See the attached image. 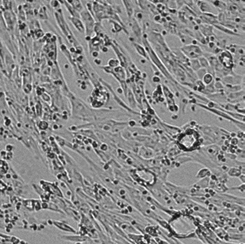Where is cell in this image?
I'll list each match as a JSON object with an SVG mask.
<instances>
[{"instance_id":"6da1fadb","label":"cell","mask_w":245,"mask_h":244,"mask_svg":"<svg viewBox=\"0 0 245 244\" xmlns=\"http://www.w3.org/2000/svg\"><path fill=\"white\" fill-rule=\"evenodd\" d=\"M212 80H213V77H212L210 74H208V73H207V74L205 75V76L204 77V81L206 83V84L210 83V82L212 81Z\"/></svg>"}]
</instances>
